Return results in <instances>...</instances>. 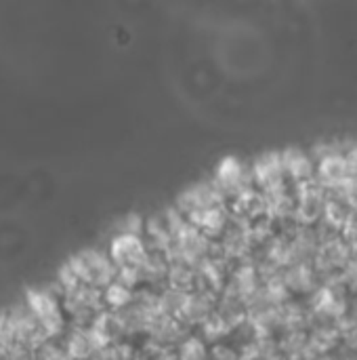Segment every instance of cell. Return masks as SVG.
I'll return each instance as SVG.
<instances>
[{
	"instance_id": "cell-1",
	"label": "cell",
	"mask_w": 357,
	"mask_h": 360,
	"mask_svg": "<svg viewBox=\"0 0 357 360\" xmlns=\"http://www.w3.org/2000/svg\"><path fill=\"white\" fill-rule=\"evenodd\" d=\"M67 268L82 285H90L97 289L112 285L118 276V268L114 266V262L105 253L95 251V249L76 255L67 264Z\"/></svg>"
},
{
	"instance_id": "cell-7",
	"label": "cell",
	"mask_w": 357,
	"mask_h": 360,
	"mask_svg": "<svg viewBox=\"0 0 357 360\" xmlns=\"http://www.w3.org/2000/svg\"><path fill=\"white\" fill-rule=\"evenodd\" d=\"M307 342L316 356L332 354L341 346V329L332 321H311L307 327Z\"/></svg>"
},
{
	"instance_id": "cell-4",
	"label": "cell",
	"mask_w": 357,
	"mask_h": 360,
	"mask_svg": "<svg viewBox=\"0 0 357 360\" xmlns=\"http://www.w3.org/2000/svg\"><path fill=\"white\" fill-rule=\"evenodd\" d=\"M217 188L225 194V198H234L246 188H252V175L250 169L236 156H227L219 162L217 175H215Z\"/></svg>"
},
{
	"instance_id": "cell-6",
	"label": "cell",
	"mask_w": 357,
	"mask_h": 360,
	"mask_svg": "<svg viewBox=\"0 0 357 360\" xmlns=\"http://www.w3.org/2000/svg\"><path fill=\"white\" fill-rule=\"evenodd\" d=\"M280 158H282L284 175L290 186H299L316 177V162L309 152L301 148H286L280 152Z\"/></svg>"
},
{
	"instance_id": "cell-2",
	"label": "cell",
	"mask_w": 357,
	"mask_h": 360,
	"mask_svg": "<svg viewBox=\"0 0 357 360\" xmlns=\"http://www.w3.org/2000/svg\"><path fill=\"white\" fill-rule=\"evenodd\" d=\"M292 194H295V215L292 221L301 224V226H318L322 221V213H324V202H326V190L314 179L292 186Z\"/></svg>"
},
{
	"instance_id": "cell-12",
	"label": "cell",
	"mask_w": 357,
	"mask_h": 360,
	"mask_svg": "<svg viewBox=\"0 0 357 360\" xmlns=\"http://www.w3.org/2000/svg\"><path fill=\"white\" fill-rule=\"evenodd\" d=\"M139 230H143L141 217H139V215H128V217L122 221L120 234H137V236H139Z\"/></svg>"
},
{
	"instance_id": "cell-13",
	"label": "cell",
	"mask_w": 357,
	"mask_h": 360,
	"mask_svg": "<svg viewBox=\"0 0 357 360\" xmlns=\"http://www.w3.org/2000/svg\"><path fill=\"white\" fill-rule=\"evenodd\" d=\"M356 295H357V289H356Z\"/></svg>"
},
{
	"instance_id": "cell-9",
	"label": "cell",
	"mask_w": 357,
	"mask_h": 360,
	"mask_svg": "<svg viewBox=\"0 0 357 360\" xmlns=\"http://www.w3.org/2000/svg\"><path fill=\"white\" fill-rule=\"evenodd\" d=\"M135 297V291L126 285H122L120 281H114L112 285L105 287L103 291V302L112 306V310H122L126 308Z\"/></svg>"
},
{
	"instance_id": "cell-8",
	"label": "cell",
	"mask_w": 357,
	"mask_h": 360,
	"mask_svg": "<svg viewBox=\"0 0 357 360\" xmlns=\"http://www.w3.org/2000/svg\"><path fill=\"white\" fill-rule=\"evenodd\" d=\"M282 281L292 297H309L320 287V276L311 264H295L284 268Z\"/></svg>"
},
{
	"instance_id": "cell-5",
	"label": "cell",
	"mask_w": 357,
	"mask_h": 360,
	"mask_svg": "<svg viewBox=\"0 0 357 360\" xmlns=\"http://www.w3.org/2000/svg\"><path fill=\"white\" fill-rule=\"evenodd\" d=\"M149 251L137 234H116L109 245V259L116 268H141Z\"/></svg>"
},
{
	"instance_id": "cell-11",
	"label": "cell",
	"mask_w": 357,
	"mask_h": 360,
	"mask_svg": "<svg viewBox=\"0 0 357 360\" xmlns=\"http://www.w3.org/2000/svg\"><path fill=\"white\" fill-rule=\"evenodd\" d=\"M177 360H208V348L202 338H185L179 344Z\"/></svg>"
},
{
	"instance_id": "cell-3",
	"label": "cell",
	"mask_w": 357,
	"mask_h": 360,
	"mask_svg": "<svg viewBox=\"0 0 357 360\" xmlns=\"http://www.w3.org/2000/svg\"><path fill=\"white\" fill-rule=\"evenodd\" d=\"M27 312L36 319V323L42 327V331L46 333V338H57L63 327V314L57 306V300L48 293V291H29L27 295Z\"/></svg>"
},
{
	"instance_id": "cell-10",
	"label": "cell",
	"mask_w": 357,
	"mask_h": 360,
	"mask_svg": "<svg viewBox=\"0 0 357 360\" xmlns=\"http://www.w3.org/2000/svg\"><path fill=\"white\" fill-rule=\"evenodd\" d=\"M200 329H202V335H204L206 340L217 342V344H219V340H223V338H227L229 333H234L231 327L225 323V319H223L217 310L200 325Z\"/></svg>"
}]
</instances>
